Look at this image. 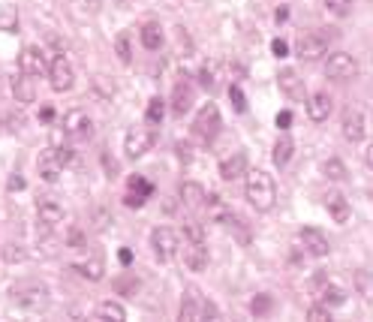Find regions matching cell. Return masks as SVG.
<instances>
[{
	"instance_id": "f1b7e54d",
	"label": "cell",
	"mask_w": 373,
	"mask_h": 322,
	"mask_svg": "<svg viewBox=\"0 0 373 322\" xmlns=\"http://www.w3.org/2000/svg\"><path fill=\"white\" fill-rule=\"evenodd\" d=\"M76 268H78V274L87 277V280H103V271H106V265H103V259H99V256L87 259V262L76 265Z\"/></svg>"
},
{
	"instance_id": "7bdbcfd3",
	"label": "cell",
	"mask_w": 373,
	"mask_h": 322,
	"mask_svg": "<svg viewBox=\"0 0 373 322\" xmlns=\"http://www.w3.org/2000/svg\"><path fill=\"white\" fill-rule=\"evenodd\" d=\"M289 124H292V112H280L277 115V127L280 130H289Z\"/></svg>"
},
{
	"instance_id": "e575fe53",
	"label": "cell",
	"mask_w": 373,
	"mask_h": 322,
	"mask_svg": "<svg viewBox=\"0 0 373 322\" xmlns=\"http://www.w3.org/2000/svg\"><path fill=\"white\" fill-rule=\"evenodd\" d=\"M184 238L187 241H205V229L199 220H184Z\"/></svg>"
},
{
	"instance_id": "836d02e7",
	"label": "cell",
	"mask_w": 373,
	"mask_h": 322,
	"mask_svg": "<svg viewBox=\"0 0 373 322\" xmlns=\"http://www.w3.org/2000/svg\"><path fill=\"white\" fill-rule=\"evenodd\" d=\"M115 48H118L120 64H129V60H133V48H129V34H118Z\"/></svg>"
},
{
	"instance_id": "f35d334b",
	"label": "cell",
	"mask_w": 373,
	"mask_h": 322,
	"mask_svg": "<svg viewBox=\"0 0 373 322\" xmlns=\"http://www.w3.org/2000/svg\"><path fill=\"white\" fill-rule=\"evenodd\" d=\"M73 157H76V154H73V148H69V145H64V148H57V150H55V160L60 163V169L73 163Z\"/></svg>"
},
{
	"instance_id": "1f68e13d",
	"label": "cell",
	"mask_w": 373,
	"mask_h": 322,
	"mask_svg": "<svg viewBox=\"0 0 373 322\" xmlns=\"http://www.w3.org/2000/svg\"><path fill=\"white\" fill-rule=\"evenodd\" d=\"M39 175H43V181H48V184H55L57 181V175H60V163L52 157V160H43V163H39Z\"/></svg>"
},
{
	"instance_id": "5b68a950",
	"label": "cell",
	"mask_w": 373,
	"mask_h": 322,
	"mask_svg": "<svg viewBox=\"0 0 373 322\" xmlns=\"http://www.w3.org/2000/svg\"><path fill=\"white\" fill-rule=\"evenodd\" d=\"M154 142H157L154 127H133V130H129V133L124 136V150H127V157L139 160L142 154H148Z\"/></svg>"
},
{
	"instance_id": "277c9868",
	"label": "cell",
	"mask_w": 373,
	"mask_h": 322,
	"mask_svg": "<svg viewBox=\"0 0 373 322\" xmlns=\"http://www.w3.org/2000/svg\"><path fill=\"white\" fill-rule=\"evenodd\" d=\"M220 108L214 106V103H208V106H202L199 108V115H196V120H193V133H196V139L199 142H214L217 139V133H220Z\"/></svg>"
},
{
	"instance_id": "44dd1931",
	"label": "cell",
	"mask_w": 373,
	"mask_h": 322,
	"mask_svg": "<svg viewBox=\"0 0 373 322\" xmlns=\"http://www.w3.org/2000/svg\"><path fill=\"white\" fill-rule=\"evenodd\" d=\"M325 208H328V214L335 217V223H346L349 214H352V211H349V202H346V199L340 196V193H328V196H325Z\"/></svg>"
},
{
	"instance_id": "484cf974",
	"label": "cell",
	"mask_w": 373,
	"mask_h": 322,
	"mask_svg": "<svg viewBox=\"0 0 373 322\" xmlns=\"http://www.w3.org/2000/svg\"><path fill=\"white\" fill-rule=\"evenodd\" d=\"M319 301H322V307H337V304H344V301H346V293H344V289H340V286H322L319 289V295H316Z\"/></svg>"
},
{
	"instance_id": "74e56055",
	"label": "cell",
	"mask_w": 373,
	"mask_h": 322,
	"mask_svg": "<svg viewBox=\"0 0 373 322\" xmlns=\"http://www.w3.org/2000/svg\"><path fill=\"white\" fill-rule=\"evenodd\" d=\"M229 99H232V106L238 108V112H244L247 108V99H244V90H241L238 85H229Z\"/></svg>"
},
{
	"instance_id": "8fae6325",
	"label": "cell",
	"mask_w": 373,
	"mask_h": 322,
	"mask_svg": "<svg viewBox=\"0 0 373 322\" xmlns=\"http://www.w3.org/2000/svg\"><path fill=\"white\" fill-rule=\"evenodd\" d=\"M18 69H22L24 76H43L48 64H45V52L36 46H24L22 55H18Z\"/></svg>"
},
{
	"instance_id": "603a6c76",
	"label": "cell",
	"mask_w": 373,
	"mask_h": 322,
	"mask_svg": "<svg viewBox=\"0 0 373 322\" xmlns=\"http://www.w3.org/2000/svg\"><path fill=\"white\" fill-rule=\"evenodd\" d=\"M292 150H295V145H292V139L289 136H280L277 142H274V154H271V160H274V166L283 169L289 160H292Z\"/></svg>"
},
{
	"instance_id": "3957f363",
	"label": "cell",
	"mask_w": 373,
	"mask_h": 322,
	"mask_svg": "<svg viewBox=\"0 0 373 322\" xmlns=\"http://www.w3.org/2000/svg\"><path fill=\"white\" fill-rule=\"evenodd\" d=\"M13 301L18 307L30 310V314H36V310H45L48 307V289L43 284H36V280H24V284H15L13 286Z\"/></svg>"
},
{
	"instance_id": "bcb514c9",
	"label": "cell",
	"mask_w": 373,
	"mask_h": 322,
	"mask_svg": "<svg viewBox=\"0 0 373 322\" xmlns=\"http://www.w3.org/2000/svg\"><path fill=\"white\" fill-rule=\"evenodd\" d=\"M136 286H139V280H118V289L124 293V289H133L136 293Z\"/></svg>"
},
{
	"instance_id": "5bb4252c",
	"label": "cell",
	"mask_w": 373,
	"mask_h": 322,
	"mask_svg": "<svg viewBox=\"0 0 373 322\" xmlns=\"http://www.w3.org/2000/svg\"><path fill=\"white\" fill-rule=\"evenodd\" d=\"M307 118L310 120H316V124H322V120H328V115H331V97L328 94H310L307 97Z\"/></svg>"
},
{
	"instance_id": "f546056e",
	"label": "cell",
	"mask_w": 373,
	"mask_h": 322,
	"mask_svg": "<svg viewBox=\"0 0 373 322\" xmlns=\"http://www.w3.org/2000/svg\"><path fill=\"white\" fill-rule=\"evenodd\" d=\"M217 69H220L217 60H208V64L199 69V85L208 88V90H214L217 88Z\"/></svg>"
},
{
	"instance_id": "7a4b0ae2",
	"label": "cell",
	"mask_w": 373,
	"mask_h": 322,
	"mask_svg": "<svg viewBox=\"0 0 373 322\" xmlns=\"http://www.w3.org/2000/svg\"><path fill=\"white\" fill-rule=\"evenodd\" d=\"M337 39L335 34V27H316V30H307V34H301L298 36V43H295V55L298 57H304V60H316L328 52V46Z\"/></svg>"
},
{
	"instance_id": "ba28073f",
	"label": "cell",
	"mask_w": 373,
	"mask_h": 322,
	"mask_svg": "<svg viewBox=\"0 0 373 322\" xmlns=\"http://www.w3.org/2000/svg\"><path fill=\"white\" fill-rule=\"evenodd\" d=\"M325 73H328V78H335V82H349V78L358 76V60L346 52H335L325 64Z\"/></svg>"
},
{
	"instance_id": "4316f807",
	"label": "cell",
	"mask_w": 373,
	"mask_h": 322,
	"mask_svg": "<svg viewBox=\"0 0 373 322\" xmlns=\"http://www.w3.org/2000/svg\"><path fill=\"white\" fill-rule=\"evenodd\" d=\"M163 115H166V103H163V99H160V97L148 99V108H145L148 127H160V124H163Z\"/></svg>"
},
{
	"instance_id": "ffe728a7",
	"label": "cell",
	"mask_w": 373,
	"mask_h": 322,
	"mask_svg": "<svg viewBox=\"0 0 373 322\" xmlns=\"http://www.w3.org/2000/svg\"><path fill=\"white\" fill-rule=\"evenodd\" d=\"M244 172H247V157L241 154V150H238V154H232V157H226L223 163H220V178H223V181H235Z\"/></svg>"
},
{
	"instance_id": "816d5d0a",
	"label": "cell",
	"mask_w": 373,
	"mask_h": 322,
	"mask_svg": "<svg viewBox=\"0 0 373 322\" xmlns=\"http://www.w3.org/2000/svg\"><path fill=\"white\" fill-rule=\"evenodd\" d=\"M274 18H277V22H286V18H289V9H286V6H280L277 13H274Z\"/></svg>"
},
{
	"instance_id": "60d3db41",
	"label": "cell",
	"mask_w": 373,
	"mask_h": 322,
	"mask_svg": "<svg viewBox=\"0 0 373 322\" xmlns=\"http://www.w3.org/2000/svg\"><path fill=\"white\" fill-rule=\"evenodd\" d=\"M307 319H314V322H325V319H331V316H328V307H322V304L310 307V310H307Z\"/></svg>"
},
{
	"instance_id": "9c48e42d",
	"label": "cell",
	"mask_w": 373,
	"mask_h": 322,
	"mask_svg": "<svg viewBox=\"0 0 373 322\" xmlns=\"http://www.w3.org/2000/svg\"><path fill=\"white\" fill-rule=\"evenodd\" d=\"M64 133L69 139H90V133H94V120H90L87 112H82V108H73V112L64 115Z\"/></svg>"
},
{
	"instance_id": "7dc6e473",
	"label": "cell",
	"mask_w": 373,
	"mask_h": 322,
	"mask_svg": "<svg viewBox=\"0 0 373 322\" xmlns=\"http://www.w3.org/2000/svg\"><path fill=\"white\" fill-rule=\"evenodd\" d=\"M39 118H43L45 124H52V120H55V108H52V106H45L43 112H39Z\"/></svg>"
},
{
	"instance_id": "d4e9b609",
	"label": "cell",
	"mask_w": 373,
	"mask_h": 322,
	"mask_svg": "<svg viewBox=\"0 0 373 322\" xmlns=\"http://www.w3.org/2000/svg\"><path fill=\"white\" fill-rule=\"evenodd\" d=\"M97 319L124 322V319H127V310H124V304H118V301H103V304L97 307Z\"/></svg>"
},
{
	"instance_id": "83f0119b",
	"label": "cell",
	"mask_w": 373,
	"mask_h": 322,
	"mask_svg": "<svg viewBox=\"0 0 373 322\" xmlns=\"http://www.w3.org/2000/svg\"><path fill=\"white\" fill-rule=\"evenodd\" d=\"M127 187H129L127 193H129V196H139V199H142V202H148V196L154 193V187H150V181H145L142 175H133V178H129V184H127Z\"/></svg>"
},
{
	"instance_id": "f5cc1de1",
	"label": "cell",
	"mask_w": 373,
	"mask_h": 322,
	"mask_svg": "<svg viewBox=\"0 0 373 322\" xmlns=\"http://www.w3.org/2000/svg\"><path fill=\"white\" fill-rule=\"evenodd\" d=\"M0 127H3V124H0Z\"/></svg>"
},
{
	"instance_id": "4fadbf2b",
	"label": "cell",
	"mask_w": 373,
	"mask_h": 322,
	"mask_svg": "<svg viewBox=\"0 0 373 322\" xmlns=\"http://www.w3.org/2000/svg\"><path fill=\"white\" fill-rule=\"evenodd\" d=\"M184 265L190 271H205L208 268V247H205V241H184Z\"/></svg>"
},
{
	"instance_id": "6da1fadb",
	"label": "cell",
	"mask_w": 373,
	"mask_h": 322,
	"mask_svg": "<svg viewBox=\"0 0 373 322\" xmlns=\"http://www.w3.org/2000/svg\"><path fill=\"white\" fill-rule=\"evenodd\" d=\"M247 175V187L244 193L250 199V205L256 211H271L277 202V187H274V178L262 169H253V172H244Z\"/></svg>"
},
{
	"instance_id": "d590c367",
	"label": "cell",
	"mask_w": 373,
	"mask_h": 322,
	"mask_svg": "<svg viewBox=\"0 0 373 322\" xmlns=\"http://www.w3.org/2000/svg\"><path fill=\"white\" fill-rule=\"evenodd\" d=\"M271 304H274L271 295H256L253 301H250V314H253V316H265L271 310Z\"/></svg>"
},
{
	"instance_id": "e0dca14e",
	"label": "cell",
	"mask_w": 373,
	"mask_h": 322,
	"mask_svg": "<svg viewBox=\"0 0 373 322\" xmlns=\"http://www.w3.org/2000/svg\"><path fill=\"white\" fill-rule=\"evenodd\" d=\"M36 214H39V223H45V226L64 223V208H60L55 199H39V202H36Z\"/></svg>"
},
{
	"instance_id": "b9f144b4",
	"label": "cell",
	"mask_w": 373,
	"mask_h": 322,
	"mask_svg": "<svg viewBox=\"0 0 373 322\" xmlns=\"http://www.w3.org/2000/svg\"><path fill=\"white\" fill-rule=\"evenodd\" d=\"M271 52H274V57H286L289 55V46L283 43V39H274V43H271Z\"/></svg>"
},
{
	"instance_id": "2e32d148",
	"label": "cell",
	"mask_w": 373,
	"mask_h": 322,
	"mask_svg": "<svg viewBox=\"0 0 373 322\" xmlns=\"http://www.w3.org/2000/svg\"><path fill=\"white\" fill-rule=\"evenodd\" d=\"M190 106H193V85L184 78V82H178L175 90H172V112L175 115H187Z\"/></svg>"
},
{
	"instance_id": "ee69618b",
	"label": "cell",
	"mask_w": 373,
	"mask_h": 322,
	"mask_svg": "<svg viewBox=\"0 0 373 322\" xmlns=\"http://www.w3.org/2000/svg\"><path fill=\"white\" fill-rule=\"evenodd\" d=\"M9 190H13V193H15V190H24V178H18V175H13V178H9V184H6Z\"/></svg>"
},
{
	"instance_id": "8992f818",
	"label": "cell",
	"mask_w": 373,
	"mask_h": 322,
	"mask_svg": "<svg viewBox=\"0 0 373 322\" xmlns=\"http://www.w3.org/2000/svg\"><path fill=\"white\" fill-rule=\"evenodd\" d=\"M150 247H154V256L160 259V262H172V259L178 256V235L172 232V229L160 226L150 232Z\"/></svg>"
},
{
	"instance_id": "ab89813d",
	"label": "cell",
	"mask_w": 373,
	"mask_h": 322,
	"mask_svg": "<svg viewBox=\"0 0 373 322\" xmlns=\"http://www.w3.org/2000/svg\"><path fill=\"white\" fill-rule=\"evenodd\" d=\"M356 284H358V293L365 295V298H370V274H367V271H358V280H356Z\"/></svg>"
},
{
	"instance_id": "8d00e7d4",
	"label": "cell",
	"mask_w": 373,
	"mask_h": 322,
	"mask_svg": "<svg viewBox=\"0 0 373 322\" xmlns=\"http://www.w3.org/2000/svg\"><path fill=\"white\" fill-rule=\"evenodd\" d=\"M325 6H328V13H335V15L352 13V0H325Z\"/></svg>"
},
{
	"instance_id": "f6af8a7d",
	"label": "cell",
	"mask_w": 373,
	"mask_h": 322,
	"mask_svg": "<svg viewBox=\"0 0 373 322\" xmlns=\"http://www.w3.org/2000/svg\"><path fill=\"white\" fill-rule=\"evenodd\" d=\"M124 205H127V208H142L145 202H142L139 196H129V193H127V196H124Z\"/></svg>"
},
{
	"instance_id": "7402d4cb",
	"label": "cell",
	"mask_w": 373,
	"mask_h": 322,
	"mask_svg": "<svg viewBox=\"0 0 373 322\" xmlns=\"http://www.w3.org/2000/svg\"><path fill=\"white\" fill-rule=\"evenodd\" d=\"M205 187L202 184H193V181H187V184H181V202L187 208H202L205 205Z\"/></svg>"
},
{
	"instance_id": "d6a6232c",
	"label": "cell",
	"mask_w": 373,
	"mask_h": 322,
	"mask_svg": "<svg viewBox=\"0 0 373 322\" xmlns=\"http://www.w3.org/2000/svg\"><path fill=\"white\" fill-rule=\"evenodd\" d=\"M322 172H325L331 181H344V178H346V166L340 163L337 157H331V160H325V166H322Z\"/></svg>"
},
{
	"instance_id": "7c38bea8",
	"label": "cell",
	"mask_w": 373,
	"mask_h": 322,
	"mask_svg": "<svg viewBox=\"0 0 373 322\" xmlns=\"http://www.w3.org/2000/svg\"><path fill=\"white\" fill-rule=\"evenodd\" d=\"M298 238H301V244H304V250H307L310 256H328L331 244H328V238L322 235L319 229L307 226V229H301V232H298Z\"/></svg>"
},
{
	"instance_id": "9a60e30c",
	"label": "cell",
	"mask_w": 373,
	"mask_h": 322,
	"mask_svg": "<svg viewBox=\"0 0 373 322\" xmlns=\"http://www.w3.org/2000/svg\"><path fill=\"white\" fill-rule=\"evenodd\" d=\"M277 85L289 99H304V82L298 78L295 69H283V73L277 76Z\"/></svg>"
},
{
	"instance_id": "f907efd6",
	"label": "cell",
	"mask_w": 373,
	"mask_h": 322,
	"mask_svg": "<svg viewBox=\"0 0 373 322\" xmlns=\"http://www.w3.org/2000/svg\"><path fill=\"white\" fill-rule=\"evenodd\" d=\"M69 244H73V247H82V232H78V229H73V232H69Z\"/></svg>"
},
{
	"instance_id": "52a82bcc",
	"label": "cell",
	"mask_w": 373,
	"mask_h": 322,
	"mask_svg": "<svg viewBox=\"0 0 373 322\" xmlns=\"http://www.w3.org/2000/svg\"><path fill=\"white\" fill-rule=\"evenodd\" d=\"M178 316L181 319H190V322H196V319H217L220 316V310L211 304V301H202L196 293H187L184 301H181V310H178Z\"/></svg>"
},
{
	"instance_id": "cb8c5ba5",
	"label": "cell",
	"mask_w": 373,
	"mask_h": 322,
	"mask_svg": "<svg viewBox=\"0 0 373 322\" xmlns=\"http://www.w3.org/2000/svg\"><path fill=\"white\" fill-rule=\"evenodd\" d=\"M139 36H142V46L148 52H157V48L163 46V30H160V24H145L139 30Z\"/></svg>"
},
{
	"instance_id": "ac0fdd59",
	"label": "cell",
	"mask_w": 373,
	"mask_h": 322,
	"mask_svg": "<svg viewBox=\"0 0 373 322\" xmlns=\"http://www.w3.org/2000/svg\"><path fill=\"white\" fill-rule=\"evenodd\" d=\"M344 136L349 142H361V139H365V115H361L358 108H349L344 115Z\"/></svg>"
},
{
	"instance_id": "4dcf8cb0",
	"label": "cell",
	"mask_w": 373,
	"mask_h": 322,
	"mask_svg": "<svg viewBox=\"0 0 373 322\" xmlns=\"http://www.w3.org/2000/svg\"><path fill=\"white\" fill-rule=\"evenodd\" d=\"M0 30H6V34H15V30H18L15 6H3V9H0Z\"/></svg>"
},
{
	"instance_id": "d6986e66",
	"label": "cell",
	"mask_w": 373,
	"mask_h": 322,
	"mask_svg": "<svg viewBox=\"0 0 373 322\" xmlns=\"http://www.w3.org/2000/svg\"><path fill=\"white\" fill-rule=\"evenodd\" d=\"M13 94H15V103H22V106H27V103H34L36 99V85H34V76H18V78H13Z\"/></svg>"
},
{
	"instance_id": "681fc988",
	"label": "cell",
	"mask_w": 373,
	"mask_h": 322,
	"mask_svg": "<svg viewBox=\"0 0 373 322\" xmlns=\"http://www.w3.org/2000/svg\"><path fill=\"white\" fill-rule=\"evenodd\" d=\"M6 262H15V259H24V253H22V250H6Z\"/></svg>"
},
{
	"instance_id": "30bf717a",
	"label": "cell",
	"mask_w": 373,
	"mask_h": 322,
	"mask_svg": "<svg viewBox=\"0 0 373 322\" xmlns=\"http://www.w3.org/2000/svg\"><path fill=\"white\" fill-rule=\"evenodd\" d=\"M48 82H52V88L57 90H69L76 82V76H73V66H69V60L64 55H57L52 64H48Z\"/></svg>"
},
{
	"instance_id": "c3c4849f",
	"label": "cell",
	"mask_w": 373,
	"mask_h": 322,
	"mask_svg": "<svg viewBox=\"0 0 373 322\" xmlns=\"http://www.w3.org/2000/svg\"><path fill=\"white\" fill-rule=\"evenodd\" d=\"M118 259H120V265H129V262H133V250H120Z\"/></svg>"
}]
</instances>
